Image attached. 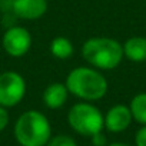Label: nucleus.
I'll return each mask as SVG.
<instances>
[{
  "instance_id": "nucleus-4",
  "label": "nucleus",
  "mask_w": 146,
  "mask_h": 146,
  "mask_svg": "<svg viewBox=\"0 0 146 146\" xmlns=\"http://www.w3.org/2000/svg\"><path fill=\"white\" fill-rule=\"evenodd\" d=\"M67 122L73 130L83 136H93L105 126L100 110L88 102L73 105L67 113Z\"/></svg>"
},
{
  "instance_id": "nucleus-10",
  "label": "nucleus",
  "mask_w": 146,
  "mask_h": 146,
  "mask_svg": "<svg viewBox=\"0 0 146 146\" xmlns=\"http://www.w3.org/2000/svg\"><path fill=\"white\" fill-rule=\"evenodd\" d=\"M123 56H126L132 62H143L146 60V39L145 37H130L125 42Z\"/></svg>"
},
{
  "instance_id": "nucleus-6",
  "label": "nucleus",
  "mask_w": 146,
  "mask_h": 146,
  "mask_svg": "<svg viewBox=\"0 0 146 146\" xmlns=\"http://www.w3.org/2000/svg\"><path fill=\"white\" fill-rule=\"evenodd\" d=\"M2 44L9 56L23 57L32 47V35L23 26H13L5 32Z\"/></svg>"
},
{
  "instance_id": "nucleus-11",
  "label": "nucleus",
  "mask_w": 146,
  "mask_h": 146,
  "mask_svg": "<svg viewBox=\"0 0 146 146\" xmlns=\"http://www.w3.org/2000/svg\"><path fill=\"white\" fill-rule=\"evenodd\" d=\"M50 53L53 57L59 59V60H66L70 59L75 53V46L73 43L64 37V36H56L52 42H50Z\"/></svg>"
},
{
  "instance_id": "nucleus-5",
  "label": "nucleus",
  "mask_w": 146,
  "mask_h": 146,
  "mask_svg": "<svg viewBox=\"0 0 146 146\" xmlns=\"http://www.w3.org/2000/svg\"><path fill=\"white\" fill-rule=\"evenodd\" d=\"M26 95V80L17 72L7 70L0 73V106L13 108Z\"/></svg>"
},
{
  "instance_id": "nucleus-13",
  "label": "nucleus",
  "mask_w": 146,
  "mask_h": 146,
  "mask_svg": "<svg viewBox=\"0 0 146 146\" xmlns=\"http://www.w3.org/2000/svg\"><path fill=\"white\" fill-rule=\"evenodd\" d=\"M46 146H78L75 139L67 135H57L54 137H50Z\"/></svg>"
},
{
  "instance_id": "nucleus-14",
  "label": "nucleus",
  "mask_w": 146,
  "mask_h": 146,
  "mask_svg": "<svg viewBox=\"0 0 146 146\" xmlns=\"http://www.w3.org/2000/svg\"><path fill=\"white\" fill-rule=\"evenodd\" d=\"M9 112L5 106H0V132L5 130L9 125Z\"/></svg>"
},
{
  "instance_id": "nucleus-17",
  "label": "nucleus",
  "mask_w": 146,
  "mask_h": 146,
  "mask_svg": "<svg viewBox=\"0 0 146 146\" xmlns=\"http://www.w3.org/2000/svg\"><path fill=\"white\" fill-rule=\"evenodd\" d=\"M109 146H130V145H126V143H112Z\"/></svg>"
},
{
  "instance_id": "nucleus-2",
  "label": "nucleus",
  "mask_w": 146,
  "mask_h": 146,
  "mask_svg": "<svg viewBox=\"0 0 146 146\" xmlns=\"http://www.w3.org/2000/svg\"><path fill=\"white\" fill-rule=\"evenodd\" d=\"M83 59L95 69L112 70L123 59V46L110 37H90L82 46Z\"/></svg>"
},
{
  "instance_id": "nucleus-3",
  "label": "nucleus",
  "mask_w": 146,
  "mask_h": 146,
  "mask_svg": "<svg viewBox=\"0 0 146 146\" xmlns=\"http://www.w3.org/2000/svg\"><path fill=\"white\" fill-rule=\"evenodd\" d=\"M15 136L22 146H46L52 136L50 122L42 112L27 110L16 120Z\"/></svg>"
},
{
  "instance_id": "nucleus-8",
  "label": "nucleus",
  "mask_w": 146,
  "mask_h": 146,
  "mask_svg": "<svg viewBox=\"0 0 146 146\" xmlns=\"http://www.w3.org/2000/svg\"><path fill=\"white\" fill-rule=\"evenodd\" d=\"M132 119H133L132 117V112H130V109L127 106L115 105V106H112L108 110V113L103 117V122H105V127L109 132L119 133V132H123L125 129L129 127Z\"/></svg>"
},
{
  "instance_id": "nucleus-1",
  "label": "nucleus",
  "mask_w": 146,
  "mask_h": 146,
  "mask_svg": "<svg viewBox=\"0 0 146 146\" xmlns=\"http://www.w3.org/2000/svg\"><path fill=\"white\" fill-rule=\"evenodd\" d=\"M64 85L70 95L86 102L102 99L108 92V80L95 67H75L66 76Z\"/></svg>"
},
{
  "instance_id": "nucleus-15",
  "label": "nucleus",
  "mask_w": 146,
  "mask_h": 146,
  "mask_svg": "<svg viewBox=\"0 0 146 146\" xmlns=\"http://www.w3.org/2000/svg\"><path fill=\"white\" fill-rule=\"evenodd\" d=\"M135 142H136V146H146V126L137 130Z\"/></svg>"
},
{
  "instance_id": "nucleus-12",
  "label": "nucleus",
  "mask_w": 146,
  "mask_h": 146,
  "mask_svg": "<svg viewBox=\"0 0 146 146\" xmlns=\"http://www.w3.org/2000/svg\"><path fill=\"white\" fill-rule=\"evenodd\" d=\"M129 109L132 112V117L136 122H139L142 125H146V93L136 95L132 99Z\"/></svg>"
},
{
  "instance_id": "nucleus-9",
  "label": "nucleus",
  "mask_w": 146,
  "mask_h": 146,
  "mask_svg": "<svg viewBox=\"0 0 146 146\" xmlns=\"http://www.w3.org/2000/svg\"><path fill=\"white\" fill-rule=\"evenodd\" d=\"M69 98V90L64 83H52L43 92V103L49 109H60Z\"/></svg>"
},
{
  "instance_id": "nucleus-16",
  "label": "nucleus",
  "mask_w": 146,
  "mask_h": 146,
  "mask_svg": "<svg viewBox=\"0 0 146 146\" xmlns=\"http://www.w3.org/2000/svg\"><path fill=\"white\" fill-rule=\"evenodd\" d=\"M90 137H92V143H93L95 146H105V145H106V136L102 133V130L98 132V133H95V135L90 136Z\"/></svg>"
},
{
  "instance_id": "nucleus-7",
  "label": "nucleus",
  "mask_w": 146,
  "mask_h": 146,
  "mask_svg": "<svg viewBox=\"0 0 146 146\" xmlns=\"http://www.w3.org/2000/svg\"><path fill=\"white\" fill-rule=\"evenodd\" d=\"M13 13L23 20H36L46 15L47 0H13Z\"/></svg>"
}]
</instances>
